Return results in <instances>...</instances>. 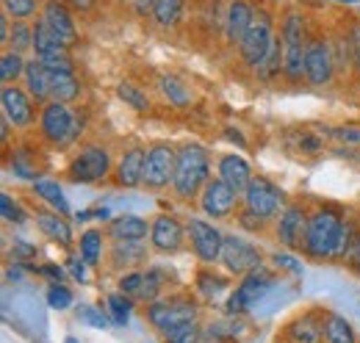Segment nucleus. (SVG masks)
Returning a JSON list of instances; mask_svg holds the SVG:
<instances>
[{"label":"nucleus","instance_id":"obj_57","mask_svg":"<svg viewBox=\"0 0 360 343\" xmlns=\"http://www.w3.org/2000/svg\"><path fill=\"white\" fill-rule=\"evenodd\" d=\"M42 271H45L47 277H53V280H61V277H64V271H61V268H58L56 263H47Z\"/></svg>","mask_w":360,"mask_h":343},{"label":"nucleus","instance_id":"obj_16","mask_svg":"<svg viewBox=\"0 0 360 343\" xmlns=\"http://www.w3.org/2000/svg\"><path fill=\"white\" fill-rule=\"evenodd\" d=\"M150 244L155 252H164V255L178 252L183 247V224L169 214L155 216L150 224Z\"/></svg>","mask_w":360,"mask_h":343},{"label":"nucleus","instance_id":"obj_30","mask_svg":"<svg viewBox=\"0 0 360 343\" xmlns=\"http://www.w3.org/2000/svg\"><path fill=\"white\" fill-rule=\"evenodd\" d=\"M78 94H81V84L75 81L72 72H53L50 100H56V103H72V100H78Z\"/></svg>","mask_w":360,"mask_h":343},{"label":"nucleus","instance_id":"obj_32","mask_svg":"<svg viewBox=\"0 0 360 343\" xmlns=\"http://www.w3.org/2000/svg\"><path fill=\"white\" fill-rule=\"evenodd\" d=\"M180 17H183V0H155L153 3V20L161 28L178 25Z\"/></svg>","mask_w":360,"mask_h":343},{"label":"nucleus","instance_id":"obj_49","mask_svg":"<svg viewBox=\"0 0 360 343\" xmlns=\"http://www.w3.org/2000/svg\"><path fill=\"white\" fill-rule=\"evenodd\" d=\"M238 219H241V227L244 230H264V221H266V219L255 216L252 211H247V208H244V214L238 216Z\"/></svg>","mask_w":360,"mask_h":343},{"label":"nucleus","instance_id":"obj_23","mask_svg":"<svg viewBox=\"0 0 360 343\" xmlns=\"http://www.w3.org/2000/svg\"><path fill=\"white\" fill-rule=\"evenodd\" d=\"M147 233H150V224L141 216H117L108 224V235L114 241H141V238H147Z\"/></svg>","mask_w":360,"mask_h":343},{"label":"nucleus","instance_id":"obj_31","mask_svg":"<svg viewBox=\"0 0 360 343\" xmlns=\"http://www.w3.org/2000/svg\"><path fill=\"white\" fill-rule=\"evenodd\" d=\"M147 260V250L139 241H117L111 250V266H141Z\"/></svg>","mask_w":360,"mask_h":343},{"label":"nucleus","instance_id":"obj_4","mask_svg":"<svg viewBox=\"0 0 360 343\" xmlns=\"http://www.w3.org/2000/svg\"><path fill=\"white\" fill-rule=\"evenodd\" d=\"M283 75L297 84L305 75V53H308V39H305V20L300 14H288L283 22Z\"/></svg>","mask_w":360,"mask_h":343},{"label":"nucleus","instance_id":"obj_14","mask_svg":"<svg viewBox=\"0 0 360 343\" xmlns=\"http://www.w3.org/2000/svg\"><path fill=\"white\" fill-rule=\"evenodd\" d=\"M269 288H271V277L264 271V268L250 271V274L241 280V288H236V294H233L230 302H227V313H230V316L244 313L250 304H255V302L261 299Z\"/></svg>","mask_w":360,"mask_h":343},{"label":"nucleus","instance_id":"obj_26","mask_svg":"<svg viewBox=\"0 0 360 343\" xmlns=\"http://www.w3.org/2000/svg\"><path fill=\"white\" fill-rule=\"evenodd\" d=\"M37 224H39V230L45 233L47 238H53L56 244H61V247L72 244V233H70V224L64 221V214L37 211Z\"/></svg>","mask_w":360,"mask_h":343},{"label":"nucleus","instance_id":"obj_35","mask_svg":"<svg viewBox=\"0 0 360 343\" xmlns=\"http://www.w3.org/2000/svg\"><path fill=\"white\" fill-rule=\"evenodd\" d=\"M161 91L178 105V108H186L188 103H191V94H188V89L180 84L175 75H164L161 78Z\"/></svg>","mask_w":360,"mask_h":343},{"label":"nucleus","instance_id":"obj_50","mask_svg":"<svg viewBox=\"0 0 360 343\" xmlns=\"http://www.w3.org/2000/svg\"><path fill=\"white\" fill-rule=\"evenodd\" d=\"M81 316H84V321L91 324V327H105V316H103V313H97L94 307H84V313H81Z\"/></svg>","mask_w":360,"mask_h":343},{"label":"nucleus","instance_id":"obj_47","mask_svg":"<svg viewBox=\"0 0 360 343\" xmlns=\"http://www.w3.org/2000/svg\"><path fill=\"white\" fill-rule=\"evenodd\" d=\"M50 72H72V61L70 56H56V58H39Z\"/></svg>","mask_w":360,"mask_h":343},{"label":"nucleus","instance_id":"obj_58","mask_svg":"<svg viewBox=\"0 0 360 343\" xmlns=\"http://www.w3.org/2000/svg\"><path fill=\"white\" fill-rule=\"evenodd\" d=\"M227 138H233V141H238V144H244V138L238 136V130H227Z\"/></svg>","mask_w":360,"mask_h":343},{"label":"nucleus","instance_id":"obj_12","mask_svg":"<svg viewBox=\"0 0 360 343\" xmlns=\"http://www.w3.org/2000/svg\"><path fill=\"white\" fill-rule=\"evenodd\" d=\"M335 72V58H333V47L324 39H311L308 53H305V78L311 86H324L333 81Z\"/></svg>","mask_w":360,"mask_h":343},{"label":"nucleus","instance_id":"obj_25","mask_svg":"<svg viewBox=\"0 0 360 343\" xmlns=\"http://www.w3.org/2000/svg\"><path fill=\"white\" fill-rule=\"evenodd\" d=\"M34 53L37 58H56V56H67V44L61 42L58 34H53L45 22L39 20L34 25Z\"/></svg>","mask_w":360,"mask_h":343},{"label":"nucleus","instance_id":"obj_45","mask_svg":"<svg viewBox=\"0 0 360 343\" xmlns=\"http://www.w3.org/2000/svg\"><path fill=\"white\" fill-rule=\"evenodd\" d=\"M141 283H144V271H131V274H125V277L120 280V288H122V294H128V297L139 299Z\"/></svg>","mask_w":360,"mask_h":343},{"label":"nucleus","instance_id":"obj_51","mask_svg":"<svg viewBox=\"0 0 360 343\" xmlns=\"http://www.w3.org/2000/svg\"><path fill=\"white\" fill-rule=\"evenodd\" d=\"M86 266H89V263H86L84 257H72V260H70L72 277H75V280H86Z\"/></svg>","mask_w":360,"mask_h":343},{"label":"nucleus","instance_id":"obj_15","mask_svg":"<svg viewBox=\"0 0 360 343\" xmlns=\"http://www.w3.org/2000/svg\"><path fill=\"white\" fill-rule=\"evenodd\" d=\"M308 219L311 216L305 214L302 208L291 205L285 208L280 221H277V238L285 250L297 252V250H305V235H308Z\"/></svg>","mask_w":360,"mask_h":343},{"label":"nucleus","instance_id":"obj_7","mask_svg":"<svg viewBox=\"0 0 360 343\" xmlns=\"http://www.w3.org/2000/svg\"><path fill=\"white\" fill-rule=\"evenodd\" d=\"M178 153L169 144H153L144 155V186L147 188H167L175 180Z\"/></svg>","mask_w":360,"mask_h":343},{"label":"nucleus","instance_id":"obj_39","mask_svg":"<svg viewBox=\"0 0 360 343\" xmlns=\"http://www.w3.org/2000/svg\"><path fill=\"white\" fill-rule=\"evenodd\" d=\"M167 343H197L200 341V327L197 321H186V324H178L172 327L169 332H164Z\"/></svg>","mask_w":360,"mask_h":343},{"label":"nucleus","instance_id":"obj_28","mask_svg":"<svg viewBox=\"0 0 360 343\" xmlns=\"http://www.w3.org/2000/svg\"><path fill=\"white\" fill-rule=\"evenodd\" d=\"M34 191H37V197L50 205L56 214H70V205H67V200H64V191L58 188V183L56 180H50V177H37L34 180Z\"/></svg>","mask_w":360,"mask_h":343},{"label":"nucleus","instance_id":"obj_60","mask_svg":"<svg viewBox=\"0 0 360 343\" xmlns=\"http://www.w3.org/2000/svg\"><path fill=\"white\" fill-rule=\"evenodd\" d=\"M64 343H78V341H75V338H67V341H64Z\"/></svg>","mask_w":360,"mask_h":343},{"label":"nucleus","instance_id":"obj_1","mask_svg":"<svg viewBox=\"0 0 360 343\" xmlns=\"http://www.w3.org/2000/svg\"><path fill=\"white\" fill-rule=\"evenodd\" d=\"M352 227L335 214L333 208H319L308 219L305 252L316 260L321 257H344L352 247Z\"/></svg>","mask_w":360,"mask_h":343},{"label":"nucleus","instance_id":"obj_38","mask_svg":"<svg viewBox=\"0 0 360 343\" xmlns=\"http://www.w3.org/2000/svg\"><path fill=\"white\" fill-rule=\"evenodd\" d=\"M164 291V274L158 268H150L144 271V283H141V291H139V299L155 302V297Z\"/></svg>","mask_w":360,"mask_h":343},{"label":"nucleus","instance_id":"obj_53","mask_svg":"<svg viewBox=\"0 0 360 343\" xmlns=\"http://www.w3.org/2000/svg\"><path fill=\"white\" fill-rule=\"evenodd\" d=\"M274 263H277V266H283V268H288V271H294V274H300V271H302V268H300V263L288 255H274Z\"/></svg>","mask_w":360,"mask_h":343},{"label":"nucleus","instance_id":"obj_19","mask_svg":"<svg viewBox=\"0 0 360 343\" xmlns=\"http://www.w3.org/2000/svg\"><path fill=\"white\" fill-rule=\"evenodd\" d=\"M255 17V8L247 3V0H233L227 6V14H225V37L230 44H241L250 22Z\"/></svg>","mask_w":360,"mask_h":343},{"label":"nucleus","instance_id":"obj_52","mask_svg":"<svg viewBox=\"0 0 360 343\" xmlns=\"http://www.w3.org/2000/svg\"><path fill=\"white\" fill-rule=\"evenodd\" d=\"M347 260H349V266L360 271V238L352 241V247H349V252H347Z\"/></svg>","mask_w":360,"mask_h":343},{"label":"nucleus","instance_id":"obj_2","mask_svg":"<svg viewBox=\"0 0 360 343\" xmlns=\"http://www.w3.org/2000/svg\"><path fill=\"white\" fill-rule=\"evenodd\" d=\"M208 153L197 144H188L178 153V169H175V180H172V188L180 200H194L205 183H208Z\"/></svg>","mask_w":360,"mask_h":343},{"label":"nucleus","instance_id":"obj_41","mask_svg":"<svg viewBox=\"0 0 360 343\" xmlns=\"http://www.w3.org/2000/svg\"><path fill=\"white\" fill-rule=\"evenodd\" d=\"M3 8L14 20H28L37 11V0H3Z\"/></svg>","mask_w":360,"mask_h":343},{"label":"nucleus","instance_id":"obj_29","mask_svg":"<svg viewBox=\"0 0 360 343\" xmlns=\"http://www.w3.org/2000/svg\"><path fill=\"white\" fill-rule=\"evenodd\" d=\"M324 341L327 343H358V335H355V327L338 316V313H330L324 318Z\"/></svg>","mask_w":360,"mask_h":343},{"label":"nucleus","instance_id":"obj_59","mask_svg":"<svg viewBox=\"0 0 360 343\" xmlns=\"http://www.w3.org/2000/svg\"><path fill=\"white\" fill-rule=\"evenodd\" d=\"M338 3H360V0H338Z\"/></svg>","mask_w":360,"mask_h":343},{"label":"nucleus","instance_id":"obj_34","mask_svg":"<svg viewBox=\"0 0 360 343\" xmlns=\"http://www.w3.org/2000/svg\"><path fill=\"white\" fill-rule=\"evenodd\" d=\"M103 255V233L100 230H86L84 235H81V257L94 266L97 260Z\"/></svg>","mask_w":360,"mask_h":343},{"label":"nucleus","instance_id":"obj_56","mask_svg":"<svg viewBox=\"0 0 360 343\" xmlns=\"http://www.w3.org/2000/svg\"><path fill=\"white\" fill-rule=\"evenodd\" d=\"M70 8H75V11H89L91 6H94V0H64Z\"/></svg>","mask_w":360,"mask_h":343},{"label":"nucleus","instance_id":"obj_55","mask_svg":"<svg viewBox=\"0 0 360 343\" xmlns=\"http://www.w3.org/2000/svg\"><path fill=\"white\" fill-rule=\"evenodd\" d=\"M34 255H37V250H34V247H28L25 241L14 244V257H34Z\"/></svg>","mask_w":360,"mask_h":343},{"label":"nucleus","instance_id":"obj_40","mask_svg":"<svg viewBox=\"0 0 360 343\" xmlns=\"http://www.w3.org/2000/svg\"><path fill=\"white\" fill-rule=\"evenodd\" d=\"M117 94H120V100H125L128 105H134L136 111H147L150 108V100L141 94V89H136L131 84H120L117 86Z\"/></svg>","mask_w":360,"mask_h":343},{"label":"nucleus","instance_id":"obj_9","mask_svg":"<svg viewBox=\"0 0 360 343\" xmlns=\"http://www.w3.org/2000/svg\"><path fill=\"white\" fill-rule=\"evenodd\" d=\"M219 260H222V266H225L227 271L236 274V277H247L250 271H258L261 263H264L261 252L250 241L236 238V235H227L225 238V247H222V257Z\"/></svg>","mask_w":360,"mask_h":343},{"label":"nucleus","instance_id":"obj_18","mask_svg":"<svg viewBox=\"0 0 360 343\" xmlns=\"http://www.w3.org/2000/svg\"><path fill=\"white\" fill-rule=\"evenodd\" d=\"M0 100H3V117H6L14 128H28V125L34 122V103H31V94H25L22 89L8 84L3 89Z\"/></svg>","mask_w":360,"mask_h":343},{"label":"nucleus","instance_id":"obj_33","mask_svg":"<svg viewBox=\"0 0 360 343\" xmlns=\"http://www.w3.org/2000/svg\"><path fill=\"white\" fill-rule=\"evenodd\" d=\"M25 61H22V56L20 53H14V50H8V53H3V58H0V81L3 84H14L20 75H25Z\"/></svg>","mask_w":360,"mask_h":343},{"label":"nucleus","instance_id":"obj_6","mask_svg":"<svg viewBox=\"0 0 360 343\" xmlns=\"http://www.w3.org/2000/svg\"><path fill=\"white\" fill-rule=\"evenodd\" d=\"M108 169H111V155H108V150L100 147V144H89V147H84V150L70 161L67 177H70L72 183H97V180H103V177L108 174Z\"/></svg>","mask_w":360,"mask_h":343},{"label":"nucleus","instance_id":"obj_44","mask_svg":"<svg viewBox=\"0 0 360 343\" xmlns=\"http://www.w3.org/2000/svg\"><path fill=\"white\" fill-rule=\"evenodd\" d=\"M0 211H3V219H6L8 224H22V221H25V214L20 211V205H17L8 194L0 197Z\"/></svg>","mask_w":360,"mask_h":343},{"label":"nucleus","instance_id":"obj_10","mask_svg":"<svg viewBox=\"0 0 360 343\" xmlns=\"http://www.w3.org/2000/svg\"><path fill=\"white\" fill-rule=\"evenodd\" d=\"M188 238H191V250L197 252L202 263H217L222 257L225 235L214 224H208L202 219H191L188 221Z\"/></svg>","mask_w":360,"mask_h":343},{"label":"nucleus","instance_id":"obj_43","mask_svg":"<svg viewBox=\"0 0 360 343\" xmlns=\"http://www.w3.org/2000/svg\"><path fill=\"white\" fill-rule=\"evenodd\" d=\"M47 304H50L53 310H67V307L72 304L70 288H64V285H53V288L47 291Z\"/></svg>","mask_w":360,"mask_h":343},{"label":"nucleus","instance_id":"obj_37","mask_svg":"<svg viewBox=\"0 0 360 343\" xmlns=\"http://www.w3.org/2000/svg\"><path fill=\"white\" fill-rule=\"evenodd\" d=\"M8 44L14 47V53H22V50H34V28L28 25V22H14V28H11V37H8Z\"/></svg>","mask_w":360,"mask_h":343},{"label":"nucleus","instance_id":"obj_22","mask_svg":"<svg viewBox=\"0 0 360 343\" xmlns=\"http://www.w3.org/2000/svg\"><path fill=\"white\" fill-rule=\"evenodd\" d=\"M219 177L225 180L236 194H244V191L250 188V183H252L250 164H247L241 155H225V158L219 161Z\"/></svg>","mask_w":360,"mask_h":343},{"label":"nucleus","instance_id":"obj_13","mask_svg":"<svg viewBox=\"0 0 360 343\" xmlns=\"http://www.w3.org/2000/svg\"><path fill=\"white\" fill-rule=\"evenodd\" d=\"M236 202H238V194L227 186L222 177L217 180H208L202 194H200V208L205 211V216L211 219H225L236 211Z\"/></svg>","mask_w":360,"mask_h":343},{"label":"nucleus","instance_id":"obj_54","mask_svg":"<svg viewBox=\"0 0 360 343\" xmlns=\"http://www.w3.org/2000/svg\"><path fill=\"white\" fill-rule=\"evenodd\" d=\"M338 136H341L344 141H349V144H360V130L358 128H344V130H338Z\"/></svg>","mask_w":360,"mask_h":343},{"label":"nucleus","instance_id":"obj_3","mask_svg":"<svg viewBox=\"0 0 360 343\" xmlns=\"http://www.w3.org/2000/svg\"><path fill=\"white\" fill-rule=\"evenodd\" d=\"M39 128L50 144L56 147H70L72 141H78L81 130H84V119L67 108V103H56L50 100L42 114H39Z\"/></svg>","mask_w":360,"mask_h":343},{"label":"nucleus","instance_id":"obj_20","mask_svg":"<svg viewBox=\"0 0 360 343\" xmlns=\"http://www.w3.org/2000/svg\"><path fill=\"white\" fill-rule=\"evenodd\" d=\"M144 155H147V150H141V147H131V150L120 158V167H117V183H120L122 188L144 186Z\"/></svg>","mask_w":360,"mask_h":343},{"label":"nucleus","instance_id":"obj_24","mask_svg":"<svg viewBox=\"0 0 360 343\" xmlns=\"http://www.w3.org/2000/svg\"><path fill=\"white\" fill-rule=\"evenodd\" d=\"M50 81H53V72L47 70L39 58L28 61V67H25V84H28V94L37 103L50 100Z\"/></svg>","mask_w":360,"mask_h":343},{"label":"nucleus","instance_id":"obj_36","mask_svg":"<svg viewBox=\"0 0 360 343\" xmlns=\"http://www.w3.org/2000/svg\"><path fill=\"white\" fill-rule=\"evenodd\" d=\"M108 310H111L114 324L125 327V324L131 321V310H134V304H131V299H128V294H111V297H108Z\"/></svg>","mask_w":360,"mask_h":343},{"label":"nucleus","instance_id":"obj_11","mask_svg":"<svg viewBox=\"0 0 360 343\" xmlns=\"http://www.w3.org/2000/svg\"><path fill=\"white\" fill-rule=\"evenodd\" d=\"M280 202H283L280 188H274L266 177H252L250 188L244 191V208L261 219H271L280 211Z\"/></svg>","mask_w":360,"mask_h":343},{"label":"nucleus","instance_id":"obj_8","mask_svg":"<svg viewBox=\"0 0 360 343\" xmlns=\"http://www.w3.org/2000/svg\"><path fill=\"white\" fill-rule=\"evenodd\" d=\"M271 39H274V31H271V17L266 11H255V17H252V22H250V28H247V34H244V39L238 44V50H241V58L250 64V67H255L261 58H264V53L269 50Z\"/></svg>","mask_w":360,"mask_h":343},{"label":"nucleus","instance_id":"obj_48","mask_svg":"<svg viewBox=\"0 0 360 343\" xmlns=\"http://www.w3.org/2000/svg\"><path fill=\"white\" fill-rule=\"evenodd\" d=\"M349 53H352V64H355V70L360 72V22H355L352 31H349Z\"/></svg>","mask_w":360,"mask_h":343},{"label":"nucleus","instance_id":"obj_46","mask_svg":"<svg viewBox=\"0 0 360 343\" xmlns=\"http://www.w3.org/2000/svg\"><path fill=\"white\" fill-rule=\"evenodd\" d=\"M14 158H11V167H14V174H20V177H25V180H37V172L28 167V155L25 153H11Z\"/></svg>","mask_w":360,"mask_h":343},{"label":"nucleus","instance_id":"obj_27","mask_svg":"<svg viewBox=\"0 0 360 343\" xmlns=\"http://www.w3.org/2000/svg\"><path fill=\"white\" fill-rule=\"evenodd\" d=\"M283 61H285V56H283V37L274 34L269 50H266L264 58L255 64V75H258L261 81H269V78L283 72Z\"/></svg>","mask_w":360,"mask_h":343},{"label":"nucleus","instance_id":"obj_21","mask_svg":"<svg viewBox=\"0 0 360 343\" xmlns=\"http://www.w3.org/2000/svg\"><path fill=\"white\" fill-rule=\"evenodd\" d=\"M285 338L291 343H321L324 341V321L316 313H305L285 327Z\"/></svg>","mask_w":360,"mask_h":343},{"label":"nucleus","instance_id":"obj_42","mask_svg":"<svg viewBox=\"0 0 360 343\" xmlns=\"http://www.w3.org/2000/svg\"><path fill=\"white\" fill-rule=\"evenodd\" d=\"M197 288L205 294V297H217V294H222L227 288V283L222 277H214L211 271H202L200 277H197Z\"/></svg>","mask_w":360,"mask_h":343},{"label":"nucleus","instance_id":"obj_17","mask_svg":"<svg viewBox=\"0 0 360 343\" xmlns=\"http://www.w3.org/2000/svg\"><path fill=\"white\" fill-rule=\"evenodd\" d=\"M39 20L45 22L53 34H58L61 42L67 44V47L75 44V39H78V28H75V20H72L70 6H67L64 0H45V6H42V17H39Z\"/></svg>","mask_w":360,"mask_h":343},{"label":"nucleus","instance_id":"obj_5","mask_svg":"<svg viewBox=\"0 0 360 343\" xmlns=\"http://www.w3.org/2000/svg\"><path fill=\"white\" fill-rule=\"evenodd\" d=\"M147 318H150V324L158 332H169L172 327L197 318V304L188 299V297H169V299L150 302Z\"/></svg>","mask_w":360,"mask_h":343}]
</instances>
